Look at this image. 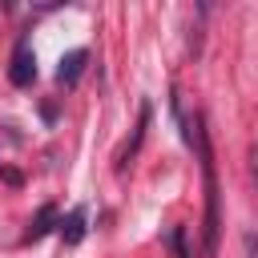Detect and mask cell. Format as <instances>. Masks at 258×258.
Masks as SVG:
<instances>
[{"label":"cell","mask_w":258,"mask_h":258,"mask_svg":"<svg viewBox=\"0 0 258 258\" xmlns=\"http://www.w3.org/2000/svg\"><path fill=\"white\" fill-rule=\"evenodd\" d=\"M8 81H12L16 89H24V85L36 81V56H32V44H28V40L16 44V52H12V69H8Z\"/></svg>","instance_id":"obj_2"},{"label":"cell","mask_w":258,"mask_h":258,"mask_svg":"<svg viewBox=\"0 0 258 258\" xmlns=\"http://www.w3.org/2000/svg\"><path fill=\"white\" fill-rule=\"evenodd\" d=\"M194 141H198V153H202V173H206V254L218 250V181H214V157H210V137L202 129V117L194 121ZM189 141V145H194Z\"/></svg>","instance_id":"obj_1"},{"label":"cell","mask_w":258,"mask_h":258,"mask_svg":"<svg viewBox=\"0 0 258 258\" xmlns=\"http://www.w3.org/2000/svg\"><path fill=\"white\" fill-rule=\"evenodd\" d=\"M60 238H64V246H77V242L85 238V210H81V206L60 222Z\"/></svg>","instance_id":"obj_5"},{"label":"cell","mask_w":258,"mask_h":258,"mask_svg":"<svg viewBox=\"0 0 258 258\" xmlns=\"http://www.w3.org/2000/svg\"><path fill=\"white\" fill-rule=\"evenodd\" d=\"M52 222H56V206H40V214H36V222L28 226V242H40L48 230H52Z\"/></svg>","instance_id":"obj_6"},{"label":"cell","mask_w":258,"mask_h":258,"mask_svg":"<svg viewBox=\"0 0 258 258\" xmlns=\"http://www.w3.org/2000/svg\"><path fill=\"white\" fill-rule=\"evenodd\" d=\"M169 246H173V254H177V258H189V250H185V230H181V226H173V230H169Z\"/></svg>","instance_id":"obj_7"},{"label":"cell","mask_w":258,"mask_h":258,"mask_svg":"<svg viewBox=\"0 0 258 258\" xmlns=\"http://www.w3.org/2000/svg\"><path fill=\"white\" fill-rule=\"evenodd\" d=\"M85 60H89V52H85V48L64 52V56H60V69H56V81H60V85H77V81H81V73H85Z\"/></svg>","instance_id":"obj_3"},{"label":"cell","mask_w":258,"mask_h":258,"mask_svg":"<svg viewBox=\"0 0 258 258\" xmlns=\"http://www.w3.org/2000/svg\"><path fill=\"white\" fill-rule=\"evenodd\" d=\"M145 129H149V105H141V117H137V129H133V137H129V145L117 153V169H125L129 165V157L141 149V141H145Z\"/></svg>","instance_id":"obj_4"}]
</instances>
